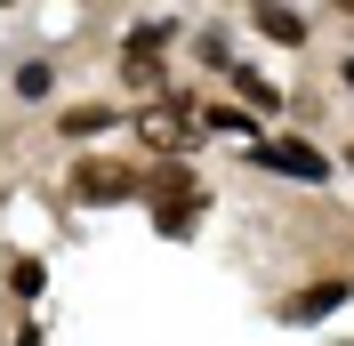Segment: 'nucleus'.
Returning a JSON list of instances; mask_svg holds the SVG:
<instances>
[{"label": "nucleus", "instance_id": "7ed1b4c3", "mask_svg": "<svg viewBox=\"0 0 354 346\" xmlns=\"http://www.w3.org/2000/svg\"><path fill=\"white\" fill-rule=\"evenodd\" d=\"M330 306H346V282H314V290H298V298L282 306V322H322Z\"/></svg>", "mask_w": 354, "mask_h": 346}, {"label": "nucleus", "instance_id": "20e7f679", "mask_svg": "<svg viewBox=\"0 0 354 346\" xmlns=\"http://www.w3.org/2000/svg\"><path fill=\"white\" fill-rule=\"evenodd\" d=\"M73 194L81 201H121L129 194V170H105V161H97V170H73Z\"/></svg>", "mask_w": 354, "mask_h": 346}, {"label": "nucleus", "instance_id": "f03ea898", "mask_svg": "<svg viewBox=\"0 0 354 346\" xmlns=\"http://www.w3.org/2000/svg\"><path fill=\"white\" fill-rule=\"evenodd\" d=\"M153 194H161V234H185V226H194V210H201L194 170H161V177H153Z\"/></svg>", "mask_w": 354, "mask_h": 346}, {"label": "nucleus", "instance_id": "423d86ee", "mask_svg": "<svg viewBox=\"0 0 354 346\" xmlns=\"http://www.w3.org/2000/svg\"><path fill=\"white\" fill-rule=\"evenodd\" d=\"M258 33H274V41H306V17H290V8H258Z\"/></svg>", "mask_w": 354, "mask_h": 346}, {"label": "nucleus", "instance_id": "f257e3e1", "mask_svg": "<svg viewBox=\"0 0 354 346\" xmlns=\"http://www.w3.org/2000/svg\"><path fill=\"white\" fill-rule=\"evenodd\" d=\"M258 161L282 170V177H298V185H322V177H330V161H322L306 137H258Z\"/></svg>", "mask_w": 354, "mask_h": 346}, {"label": "nucleus", "instance_id": "0eeeda50", "mask_svg": "<svg viewBox=\"0 0 354 346\" xmlns=\"http://www.w3.org/2000/svg\"><path fill=\"white\" fill-rule=\"evenodd\" d=\"M346 89H354V65H346Z\"/></svg>", "mask_w": 354, "mask_h": 346}, {"label": "nucleus", "instance_id": "39448f33", "mask_svg": "<svg viewBox=\"0 0 354 346\" xmlns=\"http://www.w3.org/2000/svg\"><path fill=\"white\" fill-rule=\"evenodd\" d=\"M121 73H129V81H161V33H129Z\"/></svg>", "mask_w": 354, "mask_h": 346}]
</instances>
